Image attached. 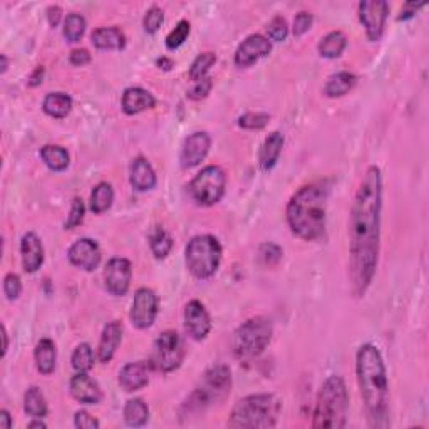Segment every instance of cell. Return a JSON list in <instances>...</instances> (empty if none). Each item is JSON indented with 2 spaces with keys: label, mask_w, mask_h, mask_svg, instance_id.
Instances as JSON below:
<instances>
[{
  "label": "cell",
  "mask_w": 429,
  "mask_h": 429,
  "mask_svg": "<svg viewBox=\"0 0 429 429\" xmlns=\"http://www.w3.org/2000/svg\"><path fill=\"white\" fill-rule=\"evenodd\" d=\"M381 208H383L381 169L369 166L356 191L349 225L351 235L349 277L356 297L366 295L377 270L381 247Z\"/></svg>",
  "instance_id": "1"
},
{
  "label": "cell",
  "mask_w": 429,
  "mask_h": 429,
  "mask_svg": "<svg viewBox=\"0 0 429 429\" xmlns=\"http://www.w3.org/2000/svg\"><path fill=\"white\" fill-rule=\"evenodd\" d=\"M356 371L369 424L372 428L389 426V381L379 349L372 344L361 346L356 356Z\"/></svg>",
  "instance_id": "2"
},
{
  "label": "cell",
  "mask_w": 429,
  "mask_h": 429,
  "mask_svg": "<svg viewBox=\"0 0 429 429\" xmlns=\"http://www.w3.org/2000/svg\"><path fill=\"white\" fill-rule=\"evenodd\" d=\"M329 188L322 183L302 186L287 205V223L292 233L314 242L320 238L325 230V208H327Z\"/></svg>",
  "instance_id": "3"
},
{
  "label": "cell",
  "mask_w": 429,
  "mask_h": 429,
  "mask_svg": "<svg viewBox=\"0 0 429 429\" xmlns=\"http://www.w3.org/2000/svg\"><path fill=\"white\" fill-rule=\"evenodd\" d=\"M349 393L342 377L331 376L319 391L312 428L341 429L347 424Z\"/></svg>",
  "instance_id": "4"
},
{
  "label": "cell",
  "mask_w": 429,
  "mask_h": 429,
  "mask_svg": "<svg viewBox=\"0 0 429 429\" xmlns=\"http://www.w3.org/2000/svg\"><path fill=\"white\" fill-rule=\"evenodd\" d=\"M282 409L279 398L273 394H252L240 399L230 414L232 428H273Z\"/></svg>",
  "instance_id": "5"
},
{
  "label": "cell",
  "mask_w": 429,
  "mask_h": 429,
  "mask_svg": "<svg viewBox=\"0 0 429 429\" xmlns=\"http://www.w3.org/2000/svg\"><path fill=\"white\" fill-rule=\"evenodd\" d=\"M232 389V372L223 364L210 367L201 377L200 384L186 399L188 413L205 411L210 404L220 403Z\"/></svg>",
  "instance_id": "6"
},
{
  "label": "cell",
  "mask_w": 429,
  "mask_h": 429,
  "mask_svg": "<svg viewBox=\"0 0 429 429\" xmlns=\"http://www.w3.org/2000/svg\"><path fill=\"white\" fill-rule=\"evenodd\" d=\"M273 336V324L268 317L257 315L243 322L232 336V351L238 359H252L265 351Z\"/></svg>",
  "instance_id": "7"
},
{
  "label": "cell",
  "mask_w": 429,
  "mask_h": 429,
  "mask_svg": "<svg viewBox=\"0 0 429 429\" xmlns=\"http://www.w3.org/2000/svg\"><path fill=\"white\" fill-rule=\"evenodd\" d=\"M186 267L193 277L205 280L215 275L221 262V245L213 235H198L185 250Z\"/></svg>",
  "instance_id": "8"
},
{
  "label": "cell",
  "mask_w": 429,
  "mask_h": 429,
  "mask_svg": "<svg viewBox=\"0 0 429 429\" xmlns=\"http://www.w3.org/2000/svg\"><path fill=\"white\" fill-rule=\"evenodd\" d=\"M226 174L220 166L210 164L201 169L188 185V193L201 206H213L225 195Z\"/></svg>",
  "instance_id": "9"
},
{
  "label": "cell",
  "mask_w": 429,
  "mask_h": 429,
  "mask_svg": "<svg viewBox=\"0 0 429 429\" xmlns=\"http://www.w3.org/2000/svg\"><path fill=\"white\" fill-rule=\"evenodd\" d=\"M185 359V346L181 336L174 331H164L154 341L153 359L151 364L161 372H173L181 366Z\"/></svg>",
  "instance_id": "10"
},
{
  "label": "cell",
  "mask_w": 429,
  "mask_h": 429,
  "mask_svg": "<svg viewBox=\"0 0 429 429\" xmlns=\"http://www.w3.org/2000/svg\"><path fill=\"white\" fill-rule=\"evenodd\" d=\"M389 4L386 0H362L359 2V21L364 26L369 41L377 42L384 34Z\"/></svg>",
  "instance_id": "11"
},
{
  "label": "cell",
  "mask_w": 429,
  "mask_h": 429,
  "mask_svg": "<svg viewBox=\"0 0 429 429\" xmlns=\"http://www.w3.org/2000/svg\"><path fill=\"white\" fill-rule=\"evenodd\" d=\"M158 315V295L151 289H139L134 294L129 319L136 329H148Z\"/></svg>",
  "instance_id": "12"
},
{
  "label": "cell",
  "mask_w": 429,
  "mask_h": 429,
  "mask_svg": "<svg viewBox=\"0 0 429 429\" xmlns=\"http://www.w3.org/2000/svg\"><path fill=\"white\" fill-rule=\"evenodd\" d=\"M131 275H133V268H131V262L128 258H111L105 270L107 292H111L116 297L126 295L131 285Z\"/></svg>",
  "instance_id": "13"
},
{
  "label": "cell",
  "mask_w": 429,
  "mask_h": 429,
  "mask_svg": "<svg viewBox=\"0 0 429 429\" xmlns=\"http://www.w3.org/2000/svg\"><path fill=\"white\" fill-rule=\"evenodd\" d=\"M270 51L272 42L268 41V37L262 34H252L238 46L237 53H235V64L238 68H250L257 60L267 58L270 54Z\"/></svg>",
  "instance_id": "14"
},
{
  "label": "cell",
  "mask_w": 429,
  "mask_h": 429,
  "mask_svg": "<svg viewBox=\"0 0 429 429\" xmlns=\"http://www.w3.org/2000/svg\"><path fill=\"white\" fill-rule=\"evenodd\" d=\"M185 329L195 341H203L211 331V317L200 300L188 302L185 307Z\"/></svg>",
  "instance_id": "15"
},
{
  "label": "cell",
  "mask_w": 429,
  "mask_h": 429,
  "mask_svg": "<svg viewBox=\"0 0 429 429\" xmlns=\"http://www.w3.org/2000/svg\"><path fill=\"white\" fill-rule=\"evenodd\" d=\"M68 257L74 267L83 268L86 272H92L101 263V250H99V245L94 240L79 238L78 242L70 245Z\"/></svg>",
  "instance_id": "16"
},
{
  "label": "cell",
  "mask_w": 429,
  "mask_h": 429,
  "mask_svg": "<svg viewBox=\"0 0 429 429\" xmlns=\"http://www.w3.org/2000/svg\"><path fill=\"white\" fill-rule=\"evenodd\" d=\"M210 146H211V138L208 136V133H205V131H196V133L188 136L185 143H183L181 154H180L181 168L190 169L198 166V164L206 158V154H208Z\"/></svg>",
  "instance_id": "17"
},
{
  "label": "cell",
  "mask_w": 429,
  "mask_h": 429,
  "mask_svg": "<svg viewBox=\"0 0 429 429\" xmlns=\"http://www.w3.org/2000/svg\"><path fill=\"white\" fill-rule=\"evenodd\" d=\"M151 366L144 361L138 362H129L122 367L120 372V386L126 393H134L148 386L149 383V374H151Z\"/></svg>",
  "instance_id": "18"
},
{
  "label": "cell",
  "mask_w": 429,
  "mask_h": 429,
  "mask_svg": "<svg viewBox=\"0 0 429 429\" xmlns=\"http://www.w3.org/2000/svg\"><path fill=\"white\" fill-rule=\"evenodd\" d=\"M70 394L75 401L83 404H99L102 399V391L96 381L91 379L86 372H78L70 379Z\"/></svg>",
  "instance_id": "19"
},
{
  "label": "cell",
  "mask_w": 429,
  "mask_h": 429,
  "mask_svg": "<svg viewBox=\"0 0 429 429\" xmlns=\"http://www.w3.org/2000/svg\"><path fill=\"white\" fill-rule=\"evenodd\" d=\"M21 253H22V265L23 270L34 273L44 263V247H42L41 238L34 232L26 233L21 242Z\"/></svg>",
  "instance_id": "20"
},
{
  "label": "cell",
  "mask_w": 429,
  "mask_h": 429,
  "mask_svg": "<svg viewBox=\"0 0 429 429\" xmlns=\"http://www.w3.org/2000/svg\"><path fill=\"white\" fill-rule=\"evenodd\" d=\"M154 106H157V99L143 88H128L122 92L121 107L126 115H139L143 111L153 110Z\"/></svg>",
  "instance_id": "21"
},
{
  "label": "cell",
  "mask_w": 429,
  "mask_h": 429,
  "mask_svg": "<svg viewBox=\"0 0 429 429\" xmlns=\"http://www.w3.org/2000/svg\"><path fill=\"white\" fill-rule=\"evenodd\" d=\"M129 181L138 191H148L157 186V173L148 163V159L138 157L131 161Z\"/></svg>",
  "instance_id": "22"
},
{
  "label": "cell",
  "mask_w": 429,
  "mask_h": 429,
  "mask_svg": "<svg viewBox=\"0 0 429 429\" xmlns=\"http://www.w3.org/2000/svg\"><path fill=\"white\" fill-rule=\"evenodd\" d=\"M122 341V325L117 320H112L105 327L102 331L101 341H99V347H97V359L102 364H107L115 356L116 349L120 347V344Z\"/></svg>",
  "instance_id": "23"
},
{
  "label": "cell",
  "mask_w": 429,
  "mask_h": 429,
  "mask_svg": "<svg viewBox=\"0 0 429 429\" xmlns=\"http://www.w3.org/2000/svg\"><path fill=\"white\" fill-rule=\"evenodd\" d=\"M282 148H284V136L279 131L267 136L260 148V154H258V164H260L262 171H270L275 166L280 158Z\"/></svg>",
  "instance_id": "24"
},
{
  "label": "cell",
  "mask_w": 429,
  "mask_h": 429,
  "mask_svg": "<svg viewBox=\"0 0 429 429\" xmlns=\"http://www.w3.org/2000/svg\"><path fill=\"white\" fill-rule=\"evenodd\" d=\"M91 41L97 49L121 51L126 46L125 32L117 27H99L91 34Z\"/></svg>",
  "instance_id": "25"
},
{
  "label": "cell",
  "mask_w": 429,
  "mask_h": 429,
  "mask_svg": "<svg viewBox=\"0 0 429 429\" xmlns=\"http://www.w3.org/2000/svg\"><path fill=\"white\" fill-rule=\"evenodd\" d=\"M34 359H36L37 371H39L41 374L44 376L53 374L55 369V361H58L55 344L51 341V339H41L36 346Z\"/></svg>",
  "instance_id": "26"
},
{
  "label": "cell",
  "mask_w": 429,
  "mask_h": 429,
  "mask_svg": "<svg viewBox=\"0 0 429 429\" xmlns=\"http://www.w3.org/2000/svg\"><path fill=\"white\" fill-rule=\"evenodd\" d=\"M357 78L349 70H341V73L331 75L324 86V94L327 97H342L354 89Z\"/></svg>",
  "instance_id": "27"
},
{
  "label": "cell",
  "mask_w": 429,
  "mask_h": 429,
  "mask_svg": "<svg viewBox=\"0 0 429 429\" xmlns=\"http://www.w3.org/2000/svg\"><path fill=\"white\" fill-rule=\"evenodd\" d=\"M42 110L51 117L63 120V117L68 116L70 110H73V99L65 92H51L44 97Z\"/></svg>",
  "instance_id": "28"
},
{
  "label": "cell",
  "mask_w": 429,
  "mask_h": 429,
  "mask_svg": "<svg viewBox=\"0 0 429 429\" xmlns=\"http://www.w3.org/2000/svg\"><path fill=\"white\" fill-rule=\"evenodd\" d=\"M41 159L53 171H64L69 166L68 149L58 144H46L41 148Z\"/></svg>",
  "instance_id": "29"
},
{
  "label": "cell",
  "mask_w": 429,
  "mask_h": 429,
  "mask_svg": "<svg viewBox=\"0 0 429 429\" xmlns=\"http://www.w3.org/2000/svg\"><path fill=\"white\" fill-rule=\"evenodd\" d=\"M347 47V37L344 36L341 31H332L327 36L322 37V41L319 42V54L322 58L336 59L339 55H342L344 51Z\"/></svg>",
  "instance_id": "30"
},
{
  "label": "cell",
  "mask_w": 429,
  "mask_h": 429,
  "mask_svg": "<svg viewBox=\"0 0 429 429\" xmlns=\"http://www.w3.org/2000/svg\"><path fill=\"white\" fill-rule=\"evenodd\" d=\"M112 201H115V190L110 183L102 181L97 183L96 186L92 188L91 193V210L92 213L101 215L111 208Z\"/></svg>",
  "instance_id": "31"
},
{
  "label": "cell",
  "mask_w": 429,
  "mask_h": 429,
  "mask_svg": "<svg viewBox=\"0 0 429 429\" xmlns=\"http://www.w3.org/2000/svg\"><path fill=\"white\" fill-rule=\"evenodd\" d=\"M149 409L143 399H129L125 406V421L131 428H141L148 423Z\"/></svg>",
  "instance_id": "32"
},
{
  "label": "cell",
  "mask_w": 429,
  "mask_h": 429,
  "mask_svg": "<svg viewBox=\"0 0 429 429\" xmlns=\"http://www.w3.org/2000/svg\"><path fill=\"white\" fill-rule=\"evenodd\" d=\"M23 411L36 419L47 416L46 398L37 386H32V388L26 391V396H23Z\"/></svg>",
  "instance_id": "33"
},
{
  "label": "cell",
  "mask_w": 429,
  "mask_h": 429,
  "mask_svg": "<svg viewBox=\"0 0 429 429\" xmlns=\"http://www.w3.org/2000/svg\"><path fill=\"white\" fill-rule=\"evenodd\" d=\"M149 247H151V252H153V255L157 257L158 260L166 258L173 248L171 235H169L164 228H161V226H157V228L153 230V233L149 235Z\"/></svg>",
  "instance_id": "34"
},
{
  "label": "cell",
  "mask_w": 429,
  "mask_h": 429,
  "mask_svg": "<svg viewBox=\"0 0 429 429\" xmlns=\"http://www.w3.org/2000/svg\"><path fill=\"white\" fill-rule=\"evenodd\" d=\"M86 32V18L81 14H69L64 21L63 34L68 42H79Z\"/></svg>",
  "instance_id": "35"
},
{
  "label": "cell",
  "mask_w": 429,
  "mask_h": 429,
  "mask_svg": "<svg viewBox=\"0 0 429 429\" xmlns=\"http://www.w3.org/2000/svg\"><path fill=\"white\" fill-rule=\"evenodd\" d=\"M70 362H73V367L78 372H88L89 369H92L94 366V352L89 344H79L78 347L74 349L73 357H70Z\"/></svg>",
  "instance_id": "36"
},
{
  "label": "cell",
  "mask_w": 429,
  "mask_h": 429,
  "mask_svg": "<svg viewBox=\"0 0 429 429\" xmlns=\"http://www.w3.org/2000/svg\"><path fill=\"white\" fill-rule=\"evenodd\" d=\"M216 64V55L215 53H203L200 54L198 58L193 60L191 68H190V78L191 81H201V79L206 78L208 70L213 68Z\"/></svg>",
  "instance_id": "37"
},
{
  "label": "cell",
  "mask_w": 429,
  "mask_h": 429,
  "mask_svg": "<svg viewBox=\"0 0 429 429\" xmlns=\"http://www.w3.org/2000/svg\"><path fill=\"white\" fill-rule=\"evenodd\" d=\"M190 31H191L190 22L180 21L176 23V27H174V29L166 36V41H164V44H166V47L169 51L178 49V47H181L186 42L188 36H190Z\"/></svg>",
  "instance_id": "38"
},
{
  "label": "cell",
  "mask_w": 429,
  "mask_h": 429,
  "mask_svg": "<svg viewBox=\"0 0 429 429\" xmlns=\"http://www.w3.org/2000/svg\"><path fill=\"white\" fill-rule=\"evenodd\" d=\"M270 122V115L267 112H245L238 117V126L243 129H263Z\"/></svg>",
  "instance_id": "39"
},
{
  "label": "cell",
  "mask_w": 429,
  "mask_h": 429,
  "mask_svg": "<svg viewBox=\"0 0 429 429\" xmlns=\"http://www.w3.org/2000/svg\"><path fill=\"white\" fill-rule=\"evenodd\" d=\"M267 34L272 41L275 42H282L287 39L289 36V26H287V21L282 16H275L270 21V23L267 26Z\"/></svg>",
  "instance_id": "40"
},
{
  "label": "cell",
  "mask_w": 429,
  "mask_h": 429,
  "mask_svg": "<svg viewBox=\"0 0 429 429\" xmlns=\"http://www.w3.org/2000/svg\"><path fill=\"white\" fill-rule=\"evenodd\" d=\"M164 21V14L159 7H151L148 12L144 14V18H143V27L144 31L148 32V34H154L159 27H161V23Z\"/></svg>",
  "instance_id": "41"
},
{
  "label": "cell",
  "mask_w": 429,
  "mask_h": 429,
  "mask_svg": "<svg viewBox=\"0 0 429 429\" xmlns=\"http://www.w3.org/2000/svg\"><path fill=\"white\" fill-rule=\"evenodd\" d=\"M84 211H86V206H84V201L81 198H74L73 200V206H70V213L68 215V220H65V230H73L75 226H79L84 220Z\"/></svg>",
  "instance_id": "42"
},
{
  "label": "cell",
  "mask_w": 429,
  "mask_h": 429,
  "mask_svg": "<svg viewBox=\"0 0 429 429\" xmlns=\"http://www.w3.org/2000/svg\"><path fill=\"white\" fill-rule=\"evenodd\" d=\"M258 255H260V260L265 263V265H275V263L280 262L282 255H284V252H282V248L279 245L275 243H263L260 250H258Z\"/></svg>",
  "instance_id": "43"
},
{
  "label": "cell",
  "mask_w": 429,
  "mask_h": 429,
  "mask_svg": "<svg viewBox=\"0 0 429 429\" xmlns=\"http://www.w3.org/2000/svg\"><path fill=\"white\" fill-rule=\"evenodd\" d=\"M4 294L9 300H17L22 294V282L17 273H7L4 279Z\"/></svg>",
  "instance_id": "44"
},
{
  "label": "cell",
  "mask_w": 429,
  "mask_h": 429,
  "mask_svg": "<svg viewBox=\"0 0 429 429\" xmlns=\"http://www.w3.org/2000/svg\"><path fill=\"white\" fill-rule=\"evenodd\" d=\"M314 23V16L307 11H300L294 18V36L300 37L307 32Z\"/></svg>",
  "instance_id": "45"
},
{
  "label": "cell",
  "mask_w": 429,
  "mask_h": 429,
  "mask_svg": "<svg viewBox=\"0 0 429 429\" xmlns=\"http://www.w3.org/2000/svg\"><path fill=\"white\" fill-rule=\"evenodd\" d=\"M211 88H213V81H211V78L201 79V81H196L195 86L188 91V97L193 99V101H200V99H205L206 96H208Z\"/></svg>",
  "instance_id": "46"
},
{
  "label": "cell",
  "mask_w": 429,
  "mask_h": 429,
  "mask_svg": "<svg viewBox=\"0 0 429 429\" xmlns=\"http://www.w3.org/2000/svg\"><path fill=\"white\" fill-rule=\"evenodd\" d=\"M74 426L79 429H97L99 421L88 411H78L74 416Z\"/></svg>",
  "instance_id": "47"
},
{
  "label": "cell",
  "mask_w": 429,
  "mask_h": 429,
  "mask_svg": "<svg viewBox=\"0 0 429 429\" xmlns=\"http://www.w3.org/2000/svg\"><path fill=\"white\" fill-rule=\"evenodd\" d=\"M69 60L73 65H86L91 60V54L88 49H74L69 55Z\"/></svg>",
  "instance_id": "48"
},
{
  "label": "cell",
  "mask_w": 429,
  "mask_h": 429,
  "mask_svg": "<svg viewBox=\"0 0 429 429\" xmlns=\"http://www.w3.org/2000/svg\"><path fill=\"white\" fill-rule=\"evenodd\" d=\"M60 18H63V11L59 6H51L47 9V21H49L51 27H58Z\"/></svg>",
  "instance_id": "49"
},
{
  "label": "cell",
  "mask_w": 429,
  "mask_h": 429,
  "mask_svg": "<svg viewBox=\"0 0 429 429\" xmlns=\"http://www.w3.org/2000/svg\"><path fill=\"white\" fill-rule=\"evenodd\" d=\"M421 7H424V4H406L403 11H401V16L398 17V21H408V18L414 17V14H416L418 9Z\"/></svg>",
  "instance_id": "50"
},
{
  "label": "cell",
  "mask_w": 429,
  "mask_h": 429,
  "mask_svg": "<svg viewBox=\"0 0 429 429\" xmlns=\"http://www.w3.org/2000/svg\"><path fill=\"white\" fill-rule=\"evenodd\" d=\"M42 79H44V68H42V65H39V68H36L34 73L31 74L29 86H32V88L39 86V84L42 83Z\"/></svg>",
  "instance_id": "51"
},
{
  "label": "cell",
  "mask_w": 429,
  "mask_h": 429,
  "mask_svg": "<svg viewBox=\"0 0 429 429\" xmlns=\"http://www.w3.org/2000/svg\"><path fill=\"white\" fill-rule=\"evenodd\" d=\"M0 428H4V429L12 428V418H11V414H9L7 409H2V411H0Z\"/></svg>",
  "instance_id": "52"
},
{
  "label": "cell",
  "mask_w": 429,
  "mask_h": 429,
  "mask_svg": "<svg viewBox=\"0 0 429 429\" xmlns=\"http://www.w3.org/2000/svg\"><path fill=\"white\" fill-rule=\"evenodd\" d=\"M2 337H4V349H2V357H6L9 351V334L6 325H2Z\"/></svg>",
  "instance_id": "53"
},
{
  "label": "cell",
  "mask_w": 429,
  "mask_h": 429,
  "mask_svg": "<svg viewBox=\"0 0 429 429\" xmlns=\"http://www.w3.org/2000/svg\"><path fill=\"white\" fill-rule=\"evenodd\" d=\"M157 64H158L161 69H164V70H169V69L173 68V60H171V59H168V58L158 59V60H157Z\"/></svg>",
  "instance_id": "54"
},
{
  "label": "cell",
  "mask_w": 429,
  "mask_h": 429,
  "mask_svg": "<svg viewBox=\"0 0 429 429\" xmlns=\"http://www.w3.org/2000/svg\"><path fill=\"white\" fill-rule=\"evenodd\" d=\"M0 60H2V69H0V73L6 74V73H7V69H9V59H7V55H6V54L0 55Z\"/></svg>",
  "instance_id": "55"
},
{
  "label": "cell",
  "mask_w": 429,
  "mask_h": 429,
  "mask_svg": "<svg viewBox=\"0 0 429 429\" xmlns=\"http://www.w3.org/2000/svg\"><path fill=\"white\" fill-rule=\"evenodd\" d=\"M27 426H29V428H42V429H46L47 424L44 421H41V418H39V419H37V421H31L29 424H27Z\"/></svg>",
  "instance_id": "56"
}]
</instances>
